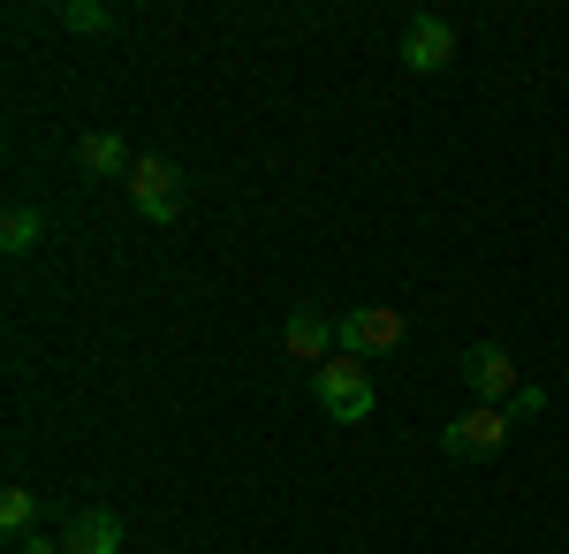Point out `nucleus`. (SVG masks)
Masks as SVG:
<instances>
[{
	"label": "nucleus",
	"mask_w": 569,
	"mask_h": 554,
	"mask_svg": "<svg viewBox=\"0 0 569 554\" xmlns=\"http://www.w3.org/2000/svg\"><path fill=\"white\" fill-rule=\"evenodd\" d=\"M311 395H319V410H327L335 426H365V418L380 410L372 373H365V357H350V349H335V357L311 373Z\"/></svg>",
	"instance_id": "obj_1"
},
{
	"label": "nucleus",
	"mask_w": 569,
	"mask_h": 554,
	"mask_svg": "<svg viewBox=\"0 0 569 554\" xmlns=\"http://www.w3.org/2000/svg\"><path fill=\"white\" fill-rule=\"evenodd\" d=\"M509 426H517V418H509L501 403H471L463 418L440 426V448H448L456 464H471V456H501V448H509Z\"/></svg>",
	"instance_id": "obj_2"
},
{
	"label": "nucleus",
	"mask_w": 569,
	"mask_h": 554,
	"mask_svg": "<svg viewBox=\"0 0 569 554\" xmlns=\"http://www.w3.org/2000/svg\"><path fill=\"white\" fill-rule=\"evenodd\" d=\"M130 198H137V214L144 220H168L182 214V168L168 160V152H137V168H130Z\"/></svg>",
	"instance_id": "obj_3"
},
{
	"label": "nucleus",
	"mask_w": 569,
	"mask_h": 554,
	"mask_svg": "<svg viewBox=\"0 0 569 554\" xmlns=\"http://www.w3.org/2000/svg\"><path fill=\"white\" fill-rule=\"evenodd\" d=\"M335 342L350 357H388V349H402V311H388V304H350L335 319Z\"/></svg>",
	"instance_id": "obj_4"
},
{
	"label": "nucleus",
	"mask_w": 569,
	"mask_h": 554,
	"mask_svg": "<svg viewBox=\"0 0 569 554\" xmlns=\"http://www.w3.org/2000/svg\"><path fill=\"white\" fill-rule=\"evenodd\" d=\"M448 61H456L448 16H410V23H402V69H410V77H440Z\"/></svg>",
	"instance_id": "obj_5"
},
{
	"label": "nucleus",
	"mask_w": 569,
	"mask_h": 554,
	"mask_svg": "<svg viewBox=\"0 0 569 554\" xmlns=\"http://www.w3.org/2000/svg\"><path fill=\"white\" fill-rule=\"evenodd\" d=\"M463 380H471V395H479V403H509V395H517V357H509V349H501V342H471V349H463Z\"/></svg>",
	"instance_id": "obj_6"
},
{
	"label": "nucleus",
	"mask_w": 569,
	"mask_h": 554,
	"mask_svg": "<svg viewBox=\"0 0 569 554\" xmlns=\"http://www.w3.org/2000/svg\"><path fill=\"white\" fill-rule=\"evenodd\" d=\"M327 342H335V319H327L319 304H297V311H289V327H281V349H289L297 365H327V357H335Z\"/></svg>",
	"instance_id": "obj_7"
},
{
	"label": "nucleus",
	"mask_w": 569,
	"mask_h": 554,
	"mask_svg": "<svg viewBox=\"0 0 569 554\" xmlns=\"http://www.w3.org/2000/svg\"><path fill=\"white\" fill-rule=\"evenodd\" d=\"M61 547L69 554H122V516L114 510H77L69 532H61Z\"/></svg>",
	"instance_id": "obj_8"
},
{
	"label": "nucleus",
	"mask_w": 569,
	"mask_h": 554,
	"mask_svg": "<svg viewBox=\"0 0 569 554\" xmlns=\"http://www.w3.org/2000/svg\"><path fill=\"white\" fill-rule=\"evenodd\" d=\"M77 168H84L91 182H107V175H130V168H137V152L122 145V137H114V129H91L84 145H77Z\"/></svg>",
	"instance_id": "obj_9"
},
{
	"label": "nucleus",
	"mask_w": 569,
	"mask_h": 554,
	"mask_svg": "<svg viewBox=\"0 0 569 554\" xmlns=\"http://www.w3.org/2000/svg\"><path fill=\"white\" fill-rule=\"evenodd\" d=\"M31 524H39V494H31V486H8V494H0V540H16V547H23V540H31Z\"/></svg>",
	"instance_id": "obj_10"
},
{
	"label": "nucleus",
	"mask_w": 569,
	"mask_h": 554,
	"mask_svg": "<svg viewBox=\"0 0 569 554\" xmlns=\"http://www.w3.org/2000/svg\"><path fill=\"white\" fill-rule=\"evenodd\" d=\"M39 228H46L39 206H8V214H0V244H8V258L31 251V244H39Z\"/></svg>",
	"instance_id": "obj_11"
},
{
	"label": "nucleus",
	"mask_w": 569,
	"mask_h": 554,
	"mask_svg": "<svg viewBox=\"0 0 569 554\" xmlns=\"http://www.w3.org/2000/svg\"><path fill=\"white\" fill-rule=\"evenodd\" d=\"M61 23H69V31H107V8H99V0H69Z\"/></svg>",
	"instance_id": "obj_12"
},
{
	"label": "nucleus",
	"mask_w": 569,
	"mask_h": 554,
	"mask_svg": "<svg viewBox=\"0 0 569 554\" xmlns=\"http://www.w3.org/2000/svg\"><path fill=\"white\" fill-rule=\"evenodd\" d=\"M501 410H509V418H539V410H547V387H539V380H525L517 395H509V403H501Z\"/></svg>",
	"instance_id": "obj_13"
},
{
	"label": "nucleus",
	"mask_w": 569,
	"mask_h": 554,
	"mask_svg": "<svg viewBox=\"0 0 569 554\" xmlns=\"http://www.w3.org/2000/svg\"><path fill=\"white\" fill-rule=\"evenodd\" d=\"M16 554H69V547H61V540H39V532H31V540H23Z\"/></svg>",
	"instance_id": "obj_14"
}]
</instances>
